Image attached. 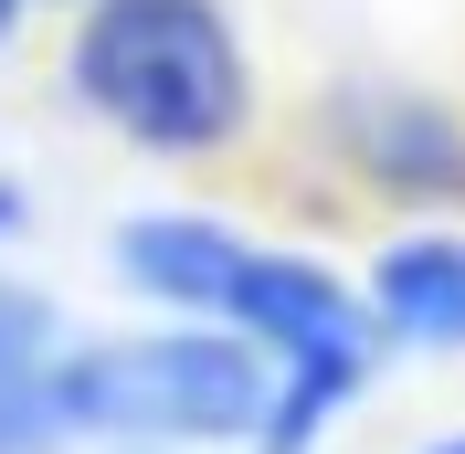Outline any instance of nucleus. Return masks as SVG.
Listing matches in <instances>:
<instances>
[{
  "mask_svg": "<svg viewBox=\"0 0 465 454\" xmlns=\"http://www.w3.org/2000/svg\"><path fill=\"white\" fill-rule=\"evenodd\" d=\"M339 138L360 159V180H381V191H402V201H455L465 191V127L434 95H349Z\"/></svg>",
  "mask_w": 465,
  "mask_h": 454,
  "instance_id": "nucleus-4",
  "label": "nucleus"
},
{
  "mask_svg": "<svg viewBox=\"0 0 465 454\" xmlns=\"http://www.w3.org/2000/svg\"><path fill=\"white\" fill-rule=\"evenodd\" d=\"M43 339H54L43 296H11V285H0V370H32V360H43Z\"/></svg>",
  "mask_w": 465,
  "mask_h": 454,
  "instance_id": "nucleus-7",
  "label": "nucleus"
},
{
  "mask_svg": "<svg viewBox=\"0 0 465 454\" xmlns=\"http://www.w3.org/2000/svg\"><path fill=\"white\" fill-rule=\"evenodd\" d=\"M371 307L391 339H423V349H465V243L455 232H412L371 264Z\"/></svg>",
  "mask_w": 465,
  "mask_h": 454,
  "instance_id": "nucleus-5",
  "label": "nucleus"
},
{
  "mask_svg": "<svg viewBox=\"0 0 465 454\" xmlns=\"http://www.w3.org/2000/svg\"><path fill=\"white\" fill-rule=\"evenodd\" d=\"M64 433H127V444H254L275 412V360L232 328H148L95 339L43 370Z\"/></svg>",
  "mask_w": 465,
  "mask_h": 454,
  "instance_id": "nucleus-3",
  "label": "nucleus"
},
{
  "mask_svg": "<svg viewBox=\"0 0 465 454\" xmlns=\"http://www.w3.org/2000/svg\"><path fill=\"white\" fill-rule=\"evenodd\" d=\"M11 22H22V0H0V43H11Z\"/></svg>",
  "mask_w": 465,
  "mask_h": 454,
  "instance_id": "nucleus-9",
  "label": "nucleus"
},
{
  "mask_svg": "<svg viewBox=\"0 0 465 454\" xmlns=\"http://www.w3.org/2000/svg\"><path fill=\"white\" fill-rule=\"evenodd\" d=\"M116 275L180 317H223L232 339H254L275 360V412H264L254 454H307L328 433V412L360 391V370H371L381 317H360V296L328 264L264 254V243H243L223 222H170V212L127 222L116 232Z\"/></svg>",
  "mask_w": 465,
  "mask_h": 454,
  "instance_id": "nucleus-1",
  "label": "nucleus"
},
{
  "mask_svg": "<svg viewBox=\"0 0 465 454\" xmlns=\"http://www.w3.org/2000/svg\"><path fill=\"white\" fill-rule=\"evenodd\" d=\"M64 444V412L43 391V370H0V454H54Z\"/></svg>",
  "mask_w": 465,
  "mask_h": 454,
  "instance_id": "nucleus-6",
  "label": "nucleus"
},
{
  "mask_svg": "<svg viewBox=\"0 0 465 454\" xmlns=\"http://www.w3.org/2000/svg\"><path fill=\"white\" fill-rule=\"evenodd\" d=\"M434 454H465V433H455V444H434Z\"/></svg>",
  "mask_w": 465,
  "mask_h": 454,
  "instance_id": "nucleus-10",
  "label": "nucleus"
},
{
  "mask_svg": "<svg viewBox=\"0 0 465 454\" xmlns=\"http://www.w3.org/2000/svg\"><path fill=\"white\" fill-rule=\"evenodd\" d=\"M74 95L159 159H212L254 116V74L223 0H95L74 32Z\"/></svg>",
  "mask_w": 465,
  "mask_h": 454,
  "instance_id": "nucleus-2",
  "label": "nucleus"
},
{
  "mask_svg": "<svg viewBox=\"0 0 465 454\" xmlns=\"http://www.w3.org/2000/svg\"><path fill=\"white\" fill-rule=\"evenodd\" d=\"M11 222H22V191H11V180H0V232H11Z\"/></svg>",
  "mask_w": 465,
  "mask_h": 454,
  "instance_id": "nucleus-8",
  "label": "nucleus"
}]
</instances>
